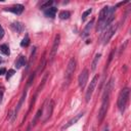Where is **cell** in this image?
<instances>
[{
  "instance_id": "2",
  "label": "cell",
  "mask_w": 131,
  "mask_h": 131,
  "mask_svg": "<svg viewBox=\"0 0 131 131\" xmlns=\"http://www.w3.org/2000/svg\"><path fill=\"white\" fill-rule=\"evenodd\" d=\"M113 88H114V78H111V80L108 82V84L106 86V89H105V92L103 95L102 106H101L100 111H98V116H97L98 122H103V120L105 119L106 115H107L109 105H110V95H111Z\"/></svg>"
},
{
  "instance_id": "21",
  "label": "cell",
  "mask_w": 131,
  "mask_h": 131,
  "mask_svg": "<svg viewBox=\"0 0 131 131\" xmlns=\"http://www.w3.org/2000/svg\"><path fill=\"white\" fill-rule=\"evenodd\" d=\"M45 64H46V60H45V57H43L42 61H40V63H39V67H38L36 73H41L44 70V68H45Z\"/></svg>"
},
{
  "instance_id": "3",
  "label": "cell",
  "mask_w": 131,
  "mask_h": 131,
  "mask_svg": "<svg viewBox=\"0 0 131 131\" xmlns=\"http://www.w3.org/2000/svg\"><path fill=\"white\" fill-rule=\"evenodd\" d=\"M129 94H130V89L128 87L123 88L118 96V109L120 110L121 113H123L127 107L128 101H129Z\"/></svg>"
},
{
  "instance_id": "24",
  "label": "cell",
  "mask_w": 131,
  "mask_h": 131,
  "mask_svg": "<svg viewBox=\"0 0 131 131\" xmlns=\"http://www.w3.org/2000/svg\"><path fill=\"white\" fill-rule=\"evenodd\" d=\"M91 11H92V9H91V8L87 9L86 11H84V12H83V14H82V21H85V19L87 18V15H89V14L91 13Z\"/></svg>"
},
{
  "instance_id": "12",
  "label": "cell",
  "mask_w": 131,
  "mask_h": 131,
  "mask_svg": "<svg viewBox=\"0 0 131 131\" xmlns=\"http://www.w3.org/2000/svg\"><path fill=\"white\" fill-rule=\"evenodd\" d=\"M84 116V113H80V114H78L77 115V116L76 117H74L72 120H70L69 122H68V124H66L64 126H62V129H67V128H69V127H71L72 125H74L80 118H82V117H83Z\"/></svg>"
},
{
  "instance_id": "17",
  "label": "cell",
  "mask_w": 131,
  "mask_h": 131,
  "mask_svg": "<svg viewBox=\"0 0 131 131\" xmlns=\"http://www.w3.org/2000/svg\"><path fill=\"white\" fill-rule=\"evenodd\" d=\"M101 57H102V54H101V53H96V54H95V56H94V58H93V60H92V63H91V71H92V72L95 71V69H96V67H97V63H98V61H100Z\"/></svg>"
},
{
  "instance_id": "14",
  "label": "cell",
  "mask_w": 131,
  "mask_h": 131,
  "mask_svg": "<svg viewBox=\"0 0 131 131\" xmlns=\"http://www.w3.org/2000/svg\"><path fill=\"white\" fill-rule=\"evenodd\" d=\"M56 12H57V9H56L55 7H49V8H47V9L44 11V14L47 16V18L53 19L54 16H55V14H56Z\"/></svg>"
},
{
  "instance_id": "1",
  "label": "cell",
  "mask_w": 131,
  "mask_h": 131,
  "mask_svg": "<svg viewBox=\"0 0 131 131\" xmlns=\"http://www.w3.org/2000/svg\"><path fill=\"white\" fill-rule=\"evenodd\" d=\"M117 6H105L101 12H100V16H98V22L96 25V32H102L103 30H105L106 28L109 27V25L113 22L114 18H115V11H116Z\"/></svg>"
},
{
  "instance_id": "7",
  "label": "cell",
  "mask_w": 131,
  "mask_h": 131,
  "mask_svg": "<svg viewBox=\"0 0 131 131\" xmlns=\"http://www.w3.org/2000/svg\"><path fill=\"white\" fill-rule=\"evenodd\" d=\"M118 25L116 24V25H113V26H111V27H109L108 29H107V32L104 34V36H103V44L104 45H106L109 41H110V39L115 35V33L117 32V30H118Z\"/></svg>"
},
{
  "instance_id": "28",
  "label": "cell",
  "mask_w": 131,
  "mask_h": 131,
  "mask_svg": "<svg viewBox=\"0 0 131 131\" xmlns=\"http://www.w3.org/2000/svg\"><path fill=\"white\" fill-rule=\"evenodd\" d=\"M6 73V70L4 69V68H1L0 69V76H2V75H4Z\"/></svg>"
},
{
  "instance_id": "22",
  "label": "cell",
  "mask_w": 131,
  "mask_h": 131,
  "mask_svg": "<svg viewBox=\"0 0 131 131\" xmlns=\"http://www.w3.org/2000/svg\"><path fill=\"white\" fill-rule=\"evenodd\" d=\"M29 44H30V38H29V35L27 34V35L25 36V38L22 40V42H21V46H22V47H27Z\"/></svg>"
},
{
  "instance_id": "13",
  "label": "cell",
  "mask_w": 131,
  "mask_h": 131,
  "mask_svg": "<svg viewBox=\"0 0 131 131\" xmlns=\"http://www.w3.org/2000/svg\"><path fill=\"white\" fill-rule=\"evenodd\" d=\"M11 28H12L13 31L18 32V33H22V32L25 30V26H24L22 23H20V22H14V23H12V24H11Z\"/></svg>"
},
{
  "instance_id": "15",
  "label": "cell",
  "mask_w": 131,
  "mask_h": 131,
  "mask_svg": "<svg viewBox=\"0 0 131 131\" xmlns=\"http://www.w3.org/2000/svg\"><path fill=\"white\" fill-rule=\"evenodd\" d=\"M93 23H94V21L91 20V21L86 25V27H85L84 30H83V34H82V36H83V37H87V36L89 35V33H90L91 29H92V26H93Z\"/></svg>"
},
{
  "instance_id": "16",
  "label": "cell",
  "mask_w": 131,
  "mask_h": 131,
  "mask_svg": "<svg viewBox=\"0 0 131 131\" xmlns=\"http://www.w3.org/2000/svg\"><path fill=\"white\" fill-rule=\"evenodd\" d=\"M26 62H27L26 57H25L24 55H21L18 59H16V61H15V67H16V69H21L23 66L26 64Z\"/></svg>"
},
{
  "instance_id": "6",
  "label": "cell",
  "mask_w": 131,
  "mask_h": 131,
  "mask_svg": "<svg viewBox=\"0 0 131 131\" xmlns=\"http://www.w3.org/2000/svg\"><path fill=\"white\" fill-rule=\"evenodd\" d=\"M98 79H100V76L95 75V76L93 77V79L91 80L90 84H89V86H88V88H87V90H86V93H85V102H86V103H89V102H90L91 96H92V93H93V91H94V89H95V86H96L97 82H98Z\"/></svg>"
},
{
  "instance_id": "5",
  "label": "cell",
  "mask_w": 131,
  "mask_h": 131,
  "mask_svg": "<svg viewBox=\"0 0 131 131\" xmlns=\"http://www.w3.org/2000/svg\"><path fill=\"white\" fill-rule=\"evenodd\" d=\"M53 108H54V102L53 101H47V103L45 104V107L43 108V119L42 122L45 123L49 120V118L51 117L52 112H53Z\"/></svg>"
},
{
  "instance_id": "31",
  "label": "cell",
  "mask_w": 131,
  "mask_h": 131,
  "mask_svg": "<svg viewBox=\"0 0 131 131\" xmlns=\"http://www.w3.org/2000/svg\"><path fill=\"white\" fill-rule=\"evenodd\" d=\"M0 62H2V59H1V58H0Z\"/></svg>"
},
{
  "instance_id": "19",
  "label": "cell",
  "mask_w": 131,
  "mask_h": 131,
  "mask_svg": "<svg viewBox=\"0 0 131 131\" xmlns=\"http://www.w3.org/2000/svg\"><path fill=\"white\" fill-rule=\"evenodd\" d=\"M70 16H71V12L68 10H62L59 12V19L61 20H68Z\"/></svg>"
},
{
  "instance_id": "10",
  "label": "cell",
  "mask_w": 131,
  "mask_h": 131,
  "mask_svg": "<svg viewBox=\"0 0 131 131\" xmlns=\"http://www.w3.org/2000/svg\"><path fill=\"white\" fill-rule=\"evenodd\" d=\"M24 9H25V7H24V5H22V4H16V5H13V6H11V7L5 8L6 11H10V12H12V13H14V14H21V13L24 11Z\"/></svg>"
},
{
  "instance_id": "30",
  "label": "cell",
  "mask_w": 131,
  "mask_h": 131,
  "mask_svg": "<svg viewBox=\"0 0 131 131\" xmlns=\"http://www.w3.org/2000/svg\"><path fill=\"white\" fill-rule=\"evenodd\" d=\"M108 130H109V128H108V126H106L105 129H104V131H108Z\"/></svg>"
},
{
  "instance_id": "18",
  "label": "cell",
  "mask_w": 131,
  "mask_h": 131,
  "mask_svg": "<svg viewBox=\"0 0 131 131\" xmlns=\"http://www.w3.org/2000/svg\"><path fill=\"white\" fill-rule=\"evenodd\" d=\"M42 112H43V109H39V110H38V112L36 113V115H35L34 119H33V121H32V124H31V125H33V126H35V125H36L37 121H38V120H39V118L42 116Z\"/></svg>"
},
{
  "instance_id": "8",
  "label": "cell",
  "mask_w": 131,
  "mask_h": 131,
  "mask_svg": "<svg viewBox=\"0 0 131 131\" xmlns=\"http://www.w3.org/2000/svg\"><path fill=\"white\" fill-rule=\"evenodd\" d=\"M88 77H89V71L87 69H84L83 71L81 72V74L79 75V78H78V84H79V87L81 89H84L87 81H88Z\"/></svg>"
},
{
  "instance_id": "26",
  "label": "cell",
  "mask_w": 131,
  "mask_h": 131,
  "mask_svg": "<svg viewBox=\"0 0 131 131\" xmlns=\"http://www.w3.org/2000/svg\"><path fill=\"white\" fill-rule=\"evenodd\" d=\"M34 78H35V73H33L31 76H30V78H29V80H28V83H27V86H30L31 84H32V81L34 80Z\"/></svg>"
},
{
  "instance_id": "25",
  "label": "cell",
  "mask_w": 131,
  "mask_h": 131,
  "mask_svg": "<svg viewBox=\"0 0 131 131\" xmlns=\"http://www.w3.org/2000/svg\"><path fill=\"white\" fill-rule=\"evenodd\" d=\"M14 74H15V71H14V70H9V71H8V73L6 74V79H7V80H8V79H10V78H11Z\"/></svg>"
},
{
  "instance_id": "23",
  "label": "cell",
  "mask_w": 131,
  "mask_h": 131,
  "mask_svg": "<svg viewBox=\"0 0 131 131\" xmlns=\"http://www.w3.org/2000/svg\"><path fill=\"white\" fill-rule=\"evenodd\" d=\"M52 3H53V1H46V2H44L43 4H41V7L40 8H42V9H44V8H49L50 7V5H52Z\"/></svg>"
},
{
  "instance_id": "27",
  "label": "cell",
  "mask_w": 131,
  "mask_h": 131,
  "mask_svg": "<svg viewBox=\"0 0 131 131\" xmlns=\"http://www.w3.org/2000/svg\"><path fill=\"white\" fill-rule=\"evenodd\" d=\"M3 36H4V30H3L2 26L0 25V38H2Z\"/></svg>"
},
{
  "instance_id": "9",
  "label": "cell",
  "mask_w": 131,
  "mask_h": 131,
  "mask_svg": "<svg viewBox=\"0 0 131 131\" xmlns=\"http://www.w3.org/2000/svg\"><path fill=\"white\" fill-rule=\"evenodd\" d=\"M59 41H60V36L59 35H56L55 38H54V41H53V44H52V47H51V51H50V62L53 61L56 53H57V49H58V46H59Z\"/></svg>"
},
{
  "instance_id": "4",
  "label": "cell",
  "mask_w": 131,
  "mask_h": 131,
  "mask_svg": "<svg viewBox=\"0 0 131 131\" xmlns=\"http://www.w3.org/2000/svg\"><path fill=\"white\" fill-rule=\"evenodd\" d=\"M76 70V59L72 57L67 66L66 69V75H64V85L68 86L70 84V82L72 81V77L74 75V72Z\"/></svg>"
},
{
  "instance_id": "29",
  "label": "cell",
  "mask_w": 131,
  "mask_h": 131,
  "mask_svg": "<svg viewBox=\"0 0 131 131\" xmlns=\"http://www.w3.org/2000/svg\"><path fill=\"white\" fill-rule=\"evenodd\" d=\"M2 96H3V91H0V103L2 102Z\"/></svg>"
},
{
  "instance_id": "11",
  "label": "cell",
  "mask_w": 131,
  "mask_h": 131,
  "mask_svg": "<svg viewBox=\"0 0 131 131\" xmlns=\"http://www.w3.org/2000/svg\"><path fill=\"white\" fill-rule=\"evenodd\" d=\"M26 96H27V90H25V91L23 92V95H22V97H21V100H20L18 106H16V108H15V110H14V113H13V119H12V120H14V118L16 117V114H18L19 111L21 110V108H22V106H23V104H24V102H25V100H26Z\"/></svg>"
},
{
  "instance_id": "20",
  "label": "cell",
  "mask_w": 131,
  "mask_h": 131,
  "mask_svg": "<svg viewBox=\"0 0 131 131\" xmlns=\"http://www.w3.org/2000/svg\"><path fill=\"white\" fill-rule=\"evenodd\" d=\"M0 51H1L2 53H4L5 55H9V47L6 45V44H2L0 45Z\"/></svg>"
}]
</instances>
